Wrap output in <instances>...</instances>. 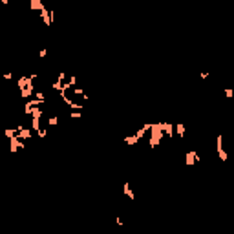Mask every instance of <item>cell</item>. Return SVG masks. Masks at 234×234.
<instances>
[{
	"label": "cell",
	"mask_w": 234,
	"mask_h": 234,
	"mask_svg": "<svg viewBox=\"0 0 234 234\" xmlns=\"http://www.w3.org/2000/svg\"><path fill=\"white\" fill-rule=\"evenodd\" d=\"M163 136H165V123H156L152 124V136H150V148H156L161 143Z\"/></svg>",
	"instance_id": "obj_1"
},
{
	"label": "cell",
	"mask_w": 234,
	"mask_h": 234,
	"mask_svg": "<svg viewBox=\"0 0 234 234\" xmlns=\"http://www.w3.org/2000/svg\"><path fill=\"white\" fill-rule=\"evenodd\" d=\"M216 150H218V156H220L221 161H227V159H229V154L223 150V136H221V134L216 137Z\"/></svg>",
	"instance_id": "obj_2"
},
{
	"label": "cell",
	"mask_w": 234,
	"mask_h": 234,
	"mask_svg": "<svg viewBox=\"0 0 234 234\" xmlns=\"http://www.w3.org/2000/svg\"><path fill=\"white\" fill-rule=\"evenodd\" d=\"M198 159H200V156H198V154L194 152V150H188V152L185 154V163H187L188 167L196 165V161H198Z\"/></svg>",
	"instance_id": "obj_3"
},
{
	"label": "cell",
	"mask_w": 234,
	"mask_h": 234,
	"mask_svg": "<svg viewBox=\"0 0 234 234\" xmlns=\"http://www.w3.org/2000/svg\"><path fill=\"white\" fill-rule=\"evenodd\" d=\"M40 18L44 20V24H46V26H51V20H53V13H51V11H48V9L44 7L42 11H40Z\"/></svg>",
	"instance_id": "obj_4"
},
{
	"label": "cell",
	"mask_w": 234,
	"mask_h": 234,
	"mask_svg": "<svg viewBox=\"0 0 234 234\" xmlns=\"http://www.w3.org/2000/svg\"><path fill=\"white\" fill-rule=\"evenodd\" d=\"M9 145H11V152L15 154L17 150H20V148H24V143L20 141L18 137H13V139H9Z\"/></svg>",
	"instance_id": "obj_5"
},
{
	"label": "cell",
	"mask_w": 234,
	"mask_h": 234,
	"mask_svg": "<svg viewBox=\"0 0 234 234\" xmlns=\"http://www.w3.org/2000/svg\"><path fill=\"white\" fill-rule=\"evenodd\" d=\"M20 93H22V97H24V99H26V97H31V95H33V81H29V84L22 90Z\"/></svg>",
	"instance_id": "obj_6"
},
{
	"label": "cell",
	"mask_w": 234,
	"mask_h": 234,
	"mask_svg": "<svg viewBox=\"0 0 234 234\" xmlns=\"http://www.w3.org/2000/svg\"><path fill=\"white\" fill-rule=\"evenodd\" d=\"M17 137L18 139H31V130H29V128H24V130H20L17 134Z\"/></svg>",
	"instance_id": "obj_7"
},
{
	"label": "cell",
	"mask_w": 234,
	"mask_h": 234,
	"mask_svg": "<svg viewBox=\"0 0 234 234\" xmlns=\"http://www.w3.org/2000/svg\"><path fill=\"white\" fill-rule=\"evenodd\" d=\"M123 190H124V194H126L128 198H130V200H136V194H134L132 190H130V183H124V187H123Z\"/></svg>",
	"instance_id": "obj_8"
},
{
	"label": "cell",
	"mask_w": 234,
	"mask_h": 234,
	"mask_svg": "<svg viewBox=\"0 0 234 234\" xmlns=\"http://www.w3.org/2000/svg\"><path fill=\"white\" fill-rule=\"evenodd\" d=\"M165 136L167 137H174V126H172V123H165Z\"/></svg>",
	"instance_id": "obj_9"
},
{
	"label": "cell",
	"mask_w": 234,
	"mask_h": 234,
	"mask_svg": "<svg viewBox=\"0 0 234 234\" xmlns=\"http://www.w3.org/2000/svg\"><path fill=\"white\" fill-rule=\"evenodd\" d=\"M29 7H31V9H40V11L44 9V6H42L40 0H31V2H29Z\"/></svg>",
	"instance_id": "obj_10"
},
{
	"label": "cell",
	"mask_w": 234,
	"mask_h": 234,
	"mask_svg": "<svg viewBox=\"0 0 234 234\" xmlns=\"http://www.w3.org/2000/svg\"><path fill=\"white\" fill-rule=\"evenodd\" d=\"M176 130H177V137H185V124H181V123H177L176 124Z\"/></svg>",
	"instance_id": "obj_11"
},
{
	"label": "cell",
	"mask_w": 234,
	"mask_h": 234,
	"mask_svg": "<svg viewBox=\"0 0 234 234\" xmlns=\"http://www.w3.org/2000/svg\"><path fill=\"white\" fill-rule=\"evenodd\" d=\"M137 141H139V137L136 136V134H134V136H128L126 139H124V143H126V145H132V146H134V145H136V143H137Z\"/></svg>",
	"instance_id": "obj_12"
},
{
	"label": "cell",
	"mask_w": 234,
	"mask_h": 234,
	"mask_svg": "<svg viewBox=\"0 0 234 234\" xmlns=\"http://www.w3.org/2000/svg\"><path fill=\"white\" fill-rule=\"evenodd\" d=\"M4 136H6L7 139H13V137H17V130H13V128H7V130H4Z\"/></svg>",
	"instance_id": "obj_13"
},
{
	"label": "cell",
	"mask_w": 234,
	"mask_h": 234,
	"mask_svg": "<svg viewBox=\"0 0 234 234\" xmlns=\"http://www.w3.org/2000/svg\"><path fill=\"white\" fill-rule=\"evenodd\" d=\"M42 117V108H35L31 112V119H40Z\"/></svg>",
	"instance_id": "obj_14"
},
{
	"label": "cell",
	"mask_w": 234,
	"mask_h": 234,
	"mask_svg": "<svg viewBox=\"0 0 234 234\" xmlns=\"http://www.w3.org/2000/svg\"><path fill=\"white\" fill-rule=\"evenodd\" d=\"M38 123H40V119H31V128H33V130H40V128H38Z\"/></svg>",
	"instance_id": "obj_15"
},
{
	"label": "cell",
	"mask_w": 234,
	"mask_h": 234,
	"mask_svg": "<svg viewBox=\"0 0 234 234\" xmlns=\"http://www.w3.org/2000/svg\"><path fill=\"white\" fill-rule=\"evenodd\" d=\"M48 124H49V126H57V124H59V119H57V117H49V119H48Z\"/></svg>",
	"instance_id": "obj_16"
},
{
	"label": "cell",
	"mask_w": 234,
	"mask_h": 234,
	"mask_svg": "<svg viewBox=\"0 0 234 234\" xmlns=\"http://www.w3.org/2000/svg\"><path fill=\"white\" fill-rule=\"evenodd\" d=\"M225 95L231 99V97H234V92H232V88H225Z\"/></svg>",
	"instance_id": "obj_17"
},
{
	"label": "cell",
	"mask_w": 234,
	"mask_h": 234,
	"mask_svg": "<svg viewBox=\"0 0 234 234\" xmlns=\"http://www.w3.org/2000/svg\"><path fill=\"white\" fill-rule=\"evenodd\" d=\"M46 55H48V49H40V51H38V57L40 59H44Z\"/></svg>",
	"instance_id": "obj_18"
},
{
	"label": "cell",
	"mask_w": 234,
	"mask_h": 234,
	"mask_svg": "<svg viewBox=\"0 0 234 234\" xmlns=\"http://www.w3.org/2000/svg\"><path fill=\"white\" fill-rule=\"evenodd\" d=\"M69 84H71V86H75V84H77V77H75V75L69 77Z\"/></svg>",
	"instance_id": "obj_19"
},
{
	"label": "cell",
	"mask_w": 234,
	"mask_h": 234,
	"mask_svg": "<svg viewBox=\"0 0 234 234\" xmlns=\"http://www.w3.org/2000/svg\"><path fill=\"white\" fill-rule=\"evenodd\" d=\"M46 136H48V132H46V130H38V137H40V139H44Z\"/></svg>",
	"instance_id": "obj_20"
},
{
	"label": "cell",
	"mask_w": 234,
	"mask_h": 234,
	"mask_svg": "<svg viewBox=\"0 0 234 234\" xmlns=\"http://www.w3.org/2000/svg\"><path fill=\"white\" fill-rule=\"evenodd\" d=\"M73 93H77V95H84V93H82V88H73Z\"/></svg>",
	"instance_id": "obj_21"
},
{
	"label": "cell",
	"mask_w": 234,
	"mask_h": 234,
	"mask_svg": "<svg viewBox=\"0 0 234 234\" xmlns=\"http://www.w3.org/2000/svg\"><path fill=\"white\" fill-rule=\"evenodd\" d=\"M71 117H75V119H79V117H82V115H81V112H71Z\"/></svg>",
	"instance_id": "obj_22"
},
{
	"label": "cell",
	"mask_w": 234,
	"mask_h": 234,
	"mask_svg": "<svg viewBox=\"0 0 234 234\" xmlns=\"http://www.w3.org/2000/svg\"><path fill=\"white\" fill-rule=\"evenodd\" d=\"M64 79H66V73H59V81H61V82H62V81H64Z\"/></svg>",
	"instance_id": "obj_23"
}]
</instances>
